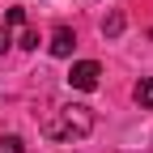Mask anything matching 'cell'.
Listing matches in <instances>:
<instances>
[{
	"mask_svg": "<svg viewBox=\"0 0 153 153\" xmlns=\"http://www.w3.org/2000/svg\"><path fill=\"white\" fill-rule=\"evenodd\" d=\"M43 132H47L51 140H81V136H89V132H94V111L81 106V102L60 106V111L43 123Z\"/></svg>",
	"mask_w": 153,
	"mask_h": 153,
	"instance_id": "cell-1",
	"label": "cell"
},
{
	"mask_svg": "<svg viewBox=\"0 0 153 153\" xmlns=\"http://www.w3.org/2000/svg\"><path fill=\"white\" fill-rule=\"evenodd\" d=\"M98 81H102V64L98 60H76L68 68V85L72 89H98Z\"/></svg>",
	"mask_w": 153,
	"mask_h": 153,
	"instance_id": "cell-2",
	"label": "cell"
},
{
	"mask_svg": "<svg viewBox=\"0 0 153 153\" xmlns=\"http://www.w3.org/2000/svg\"><path fill=\"white\" fill-rule=\"evenodd\" d=\"M26 30V9L22 4H13L9 13H4V22H0V55H4L13 43H17V34Z\"/></svg>",
	"mask_w": 153,
	"mask_h": 153,
	"instance_id": "cell-3",
	"label": "cell"
},
{
	"mask_svg": "<svg viewBox=\"0 0 153 153\" xmlns=\"http://www.w3.org/2000/svg\"><path fill=\"white\" fill-rule=\"evenodd\" d=\"M72 47H76V34H72L68 26H55V34H51V55L68 60V55H72Z\"/></svg>",
	"mask_w": 153,
	"mask_h": 153,
	"instance_id": "cell-4",
	"label": "cell"
},
{
	"mask_svg": "<svg viewBox=\"0 0 153 153\" xmlns=\"http://www.w3.org/2000/svg\"><path fill=\"white\" fill-rule=\"evenodd\" d=\"M132 98H136L145 111H153V76H140V81H136V89H132Z\"/></svg>",
	"mask_w": 153,
	"mask_h": 153,
	"instance_id": "cell-5",
	"label": "cell"
},
{
	"mask_svg": "<svg viewBox=\"0 0 153 153\" xmlns=\"http://www.w3.org/2000/svg\"><path fill=\"white\" fill-rule=\"evenodd\" d=\"M102 34H106V38H119V34H123V13H111L106 22H102Z\"/></svg>",
	"mask_w": 153,
	"mask_h": 153,
	"instance_id": "cell-6",
	"label": "cell"
},
{
	"mask_svg": "<svg viewBox=\"0 0 153 153\" xmlns=\"http://www.w3.org/2000/svg\"><path fill=\"white\" fill-rule=\"evenodd\" d=\"M0 153H26V140L22 136H0Z\"/></svg>",
	"mask_w": 153,
	"mask_h": 153,
	"instance_id": "cell-7",
	"label": "cell"
},
{
	"mask_svg": "<svg viewBox=\"0 0 153 153\" xmlns=\"http://www.w3.org/2000/svg\"><path fill=\"white\" fill-rule=\"evenodd\" d=\"M17 47H26V51H34V47H38V34H34V30L26 26L22 34H17Z\"/></svg>",
	"mask_w": 153,
	"mask_h": 153,
	"instance_id": "cell-8",
	"label": "cell"
}]
</instances>
